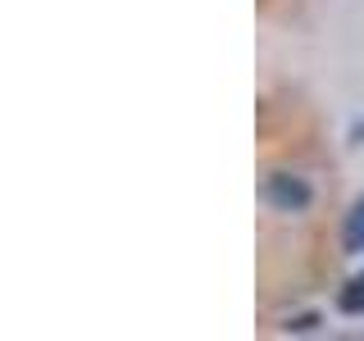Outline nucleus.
Here are the masks:
<instances>
[{"label": "nucleus", "instance_id": "f03ea898", "mask_svg": "<svg viewBox=\"0 0 364 341\" xmlns=\"http://www.w3.org/2000/svg\"><path fill=\"white\" fill-rule=\"evenodd\" d=\"M346 250H364V200L350 210V219H346Z\"/></svg>", "mask_w": 364, "mask_h": 341}, {"label": "nucleus", "instance_id": "f257e3e1", "mask_svg": "<svg viewBox=\"0 0 364 341\" xmlns=\"http://www.w3.org/2000/svg\"><path fill=\"white\" fill-rule=\"evenodd\" d=\"M264 200L282 214H301L310 205V182L296 173H269L264 178Z\"/></svg>", "mask_w": 364, "mask_h": 341}]
</instances>
